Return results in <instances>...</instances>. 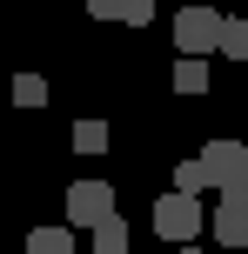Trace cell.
<instances>
[{"mask_svg":"<svg viewBox=\"0 0 248 254\" xmlns=\"http://www.w3.org/2000/svg\"><path fill=\"white\" fill-rule=\"evenodd\" d=\"M215 40H222V13H215V7H201V0H181V7H174V47L208 61V54H215Z\"/></svg>","mask_w":248,"mask_h":254,"instance_id":"6da1fadb","label":"cell"},{"mask_svg":"<svg viewBox=\"0 0 248 254\" xmlns=\"http://www.w3.org/2000/svg\"><path fill=\"white\" fill-rule=\"evenodd\" d=\"M201 228H208V214H201V201H195V194H161V201H155V234H161L168 248L195 241Z\"/></svg>","mask_w":248,"mask_h":254,"instance_id":"7a4b0ae2","label":"cell"},{"mask_svg":"<svg viewBox=\"0 0 248 254\" xmlns=\"http://www.w3.org/2000/svg\"><path fill=\"white\" fill-rule=\"evenodd\" d=\"M195 161L208 167V181H215V188H248V147H242V140H228V134H215L208 147L195 154Z\"/></svg>","mask_w":248,"mask_h":254,"instance_id":"3957f363","label":"cell"},{"mask_svg":"<svg viewBox=\"0 0 248 254\" xmlns=\"http://www.w3.org/2000/svg\"><path fill=\"white\" fill-rule=\"evenodd\" d=\"M114 214V188L107 181H67V228H94Z\"/></svg>","mask_w":248,"mask_h":254,"instance_id":"277c9868","label":"cell"},{"mask_svg":"<svg viewBox=\"0 0 248 254\" xmlns=\"http://www.w3.org/2000/svg\"><path fill=\"white\" fill-rule=\"evenodd\" d=\"M208 228H215L222 248H235V254L248 248V188H222V207H215Z\"/></svg>","mask_w":248,"mask_h":254,"instance_id":"5b68a950","label":"cell"},{"mask_svg":"<svg viewBox=\"0 0 248 254\" xmlns=\"http://www.w3.org/2000/svg\"><path fill=\"white\" fill-rule=\"evenodd\" d=\"M94 254H134V234H128V221L121 214H107V221H94Z\"/></svg>","mask_w":248,"mask_h":254,"instance_id":"8992f818","label":"cell"},{"mask_svg":"<svg viewBox=\"0 0 248 254\" xmlns=\"http://www.w3.org/2000/svg\"><path fill=\"white\" fill-rule=\"evenodd\" d=\"M215 54H228L235 67H248V13H222V40Z\"/></svg>","mask_w":248,"mask_h":254,"instance_id":"52a82bcc","label":"cell"},{"mask_svg":"<svg viewBox=\"0 0 248 254\" xmlns=\"http://www.w3.org/2000/svg\"><path fill=\"white\" fill-rule=\"evenodd\" d=\"M208 61H201V54H181V61H174V94H208Z\"/></svg>","mask_w":248,"mask_h":254,"instance_id":"ba28073f","label":"cell"},{"mask_svg":"<svg viewBox=\"0 0 248 254\" xmlns=\"http://www.w3.org/2000/svg\"><path fill=\"white\" fill-rule=\"evenodd\" d=\"M27 254H81V248H74L67 228H34V234H27Z\"/></svg>","mask_w":248,"mask_h":254,"instance_id":"9c48e42d","label":"cell"},{"mask_svg":"<svg viewBox=\"0 0 248 254\" xmlns=\"http://www.w3.org/2000/svg\"><path fill=\"white\" fill-rule=\"evenodd\" d=\"M208 188H215V181H208V167H201V161H174V194H195V201H201Z\"/></svg>","mask_w":248,"mask_h":254,"instance_id":"30bf717a","label":"cell"},{"mask_svg":"<svg viewBox=\"0 0 248 254\" xmlns=\"http://www.w3.org/2000/svg\"><path fill=\"white\" fill-rule=\"evenodd\" d=\"M74 154H107V121H74Z\"/></svg>","mask_w":248,"mask_h":254,"instance_id":"8fae6325","label":"cell"},{"mask_svg":"<svg viewBox=\"0 0 248 254\" xmlns=\"http://www.w3.org/2000/svg\"><path fill=\"white\" fill-rule=\"evenodd\" d=\"M13 107H47V80L40 74H13Z\"/></svg>","mask_w":248,"mask_h":254,"instance_id":"7c38bea8","label":"cell"},{"mask_svg":"<svg viewBox=\"0 0 248 254\" xmlns=\"http://www.w3.org/2000/svg\"><path fill=\"white\" fill-rule=\"evenodd\" d=\"M155 7H161V0H128V13H121V27H155Z\"/></svg>","mask_w":248,"mask_h":254,"instance_id":"4fadbf2b","label":"cell"},{"mask_svg":"<svg viewBox=\"0 0 248 254\" xmlns=\"http://www.w3.org/2000/svg\"><path fill=\"white\" fill-rule=\"evenodd\" d=\"M87 13H94V20H121V13H128V0H87Z\"/></svg>","mask_w":248,"mask_h":254,"instance_id":"5bb4252c","label":"cell"},{"mask_svg":"<svg viewBox=\"0 0 248 254\" xmlns=\"http://www.w3.org/2000/svg\"><path fill=\"white\" fill-rule=\"evenodd\" d=\"M174 254H208V248H195V241H181V248H174Z\"/></svg>","mask_w":248,"mask_h":254,"instance_id":"9a60e30c","label":"cell"},{"mask_svg":"<svg viewBox=\"0 0 248 254\" xmlns=\"http://www.w3.org/2000/svg\"><path fill=\"white\" fill-rule=\"evenodd\" d=\"M174 7H181V0H174Z\"/></svg>","mask_w":248,"mask_h":254,"instance_id":"2e32d148","label":"cell"}]
</instances>
